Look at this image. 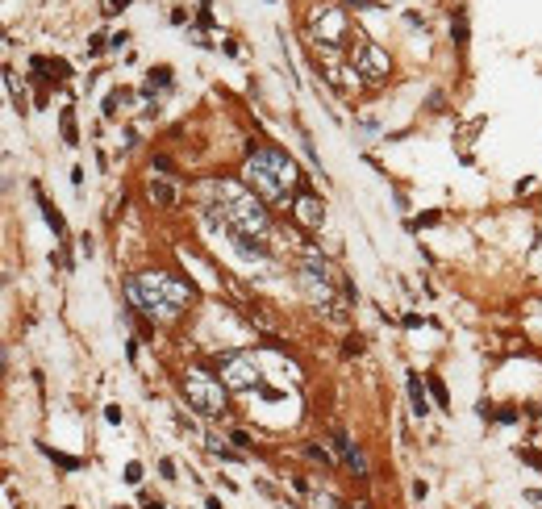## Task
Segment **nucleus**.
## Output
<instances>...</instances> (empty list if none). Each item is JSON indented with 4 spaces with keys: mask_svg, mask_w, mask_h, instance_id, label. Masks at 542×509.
I'll list each match as a JSON object with an SVG mask.
<instances>
[{
    "mask_svg": "<svg viewBox=\"0 0 542 509\" xmlns=\"http://www.w3.org/2000/svg\"><path fill=\"white\" fill-rule=\"evenodd\" d=\"M409 401H413V414H417V418H425V414H429V401H425L421 376H413V372H409Z\"/></svg>",
    "mask_w": 542,
    "mask_h": 509,
    "instance_id": "obj_11",
    "label": "nucleus"
},
{
    "mask_svg": "<svg viewBox=\"0 0 542 509\" xmlns=\"http://www.w3.org/2000/svg\"><path fill=\"white\" fill-rule=\"evenodd\" d=\"M346 5H355V9H375V0H346Z\"/></svg>",
    "mask_w": 542,
    "mask_h": 509,
    "instance_id": "obj_20",
    "label": "nucleus"
},
{
    "mask_svg": "<svg viewBox=\"0 0 542 509\" xmlns=\"http://www.w3.org/2000/svg\"><path fill=\"white\" fill-rule=\"evenodd\" d=\"M158 472L167 476V480H176V464H172V460H163V464H158Z\"/></svg>",
    "mask_w": 542,
    "mask_h": 509,
    "instance_id": "obj_19",
    "label": "nucleus"
},
{
    "mask_svg": "<svg viewBox=\"0 0 542 509\" xmlns=\"http://www.w3.org/2000/svg\"><path fill=\"white\" fill-rule=\"evenodd\" d=\"M121 100H126V92H113V96H108V100H104V117H117V105H121Z\"/></svg>",
    "mask_w": 542,
    "mask_h": 509,
    "instance_id": "obj_14",
    "label": "nucleus"
},
{
    "mask_svg": "<svg viewBox=\"0 0 542 509\" xmlns=\"http://www.w3.org/2000/svg\"><path fill=\"white\" fill-rule=\"evenodd\" d=\"M172 84V71L167 67H158V71H150V80H146V92H154V88H167Z\"/></svg>",
    "mask_w": 542,
    "mask_h": 509,
    "instance_id": "obj_13",
    "label": "nucleus"
},
{
    "mask_svg": "<svg viewBox=\"0 0 542 509\" xmlns=\"http://www.w3.org/2000/svg\"><path fill=\"white\" fill-rule=\"evenodd\" d=\"M334 447H338V455L346 460V468H355V476H363L367 480V460H363V451L342 434V430H334Z\"/></svg>",
    "mask_w": 542,
    "mask_h": 509,
    "instance_id": "obj_8",
    "label": "nucleus"
},
{
    "mask_svg": "<svg viewBox=\"0 0 542 509\" xmlns=\"http://www.w3.org/2000/svg\"><path fill=\"white\" fill-rule=\"evenodd\" d=\"M222 384L226 388H259V364H255V355H226L222 359Z\"/></svg>",
    "mask_w": 542,
    "mask_h": 509,
    "instance_id": "obj_6",
    "label": "nucleus"
},
{
    "mask_svg": "<svg viewBox=\"0 0 542 509\" xmlns=\"http://www.w3.org/2000/svg\"><path fill=\"white\" fill-rule=\"evenodd\" d=\"M150 200H158L163 209H172V205H176V188L163 184V180H150Z\"/></svg>",
    "mask_w": 542,
    "mask_h": 509,
    "instance_id": "obj_12",
    "label": "nucleus"
},
{
    "mask_svg": "<svg viewBox=\"0 0 542 509\" xmlns=\"http://www.w3.org/2000/svg\"><path fill=\"white\" fill-rule=\"evenodd\" d=\"M180 388H184L188 405H192L196 414H204V418H217V414L226 410V384H222V380H213V376H209V372H200V368L184 372Z\"/></svg>",
    "mask_w": 542,
    "mask_h": 509,
    "instance_id": "obj_4",
    "label": "nucleus"
},
{
    "mask_svg": "<svg viewBox=\"0 0 542 509\" xmlns=\"http://www.w3.org/2000/svg\"><path fill=\"white\" fill-rule=\"evenodd\" d=\"M309 460H317V464H330V455H325V447H309Z\"/></svg>",
    "mask_w": 542,
    "mask_h": 509,
    "instance_id": "obj_18",
    "label": "nucleus"
},
{
    "mask_svg": "<svg viewBox=\"0 0 542 509\" xmlns=\"http://www.w3.org/2000/svg\"><path fill=\"white\" fill-rule=\"evenodd\" d=\"M213 192H217V213H222V226L230 230L234 246L242 254L263 259V254H267V213H263V205L255 200V192H246L234 180L213 184Z\"/></svg>",
    "mask_w": 542,
    "mask_h": 509,
    "instance_id": "obj_1",
    "label": "nucleus"
},
{
    "mask_svg": "<svg viewBox=\"0 0 542 509\" xmlns=\"http://www.w3.org/2000/svg\"><path fill=\"white\" fill-rule=\"evenodd\" d=\"M126 480L130 484H142V464H126Z\"/></svg>",
    "mask_w": 542,
    "mask_h": 509,
    "instance_id": "obj_16",
    "label": "nucleus"
},
{
    "mask_svg": "<svg viewBox=\"0 0 542 509\" xmlns=\"http://www.w3.org/2000/svg\"><path fill=\"white\" fill-rule=\"evenodd\" d=\"M355 67H359V75H367V80H384V75H388V55H384L375 42H363V38H359Z\"/></svg>",
    "mask_w": 542,
    "mask_h": 509,
    "instance_id": "obj_7",
    "label": "nucleus"
},
{
    "mask_svg": "<svg viewBox=\"0 0 542 509\" xmlns=\"http://www.w3.org/2000/svg\"><path fill=\"white\" fill-rule=\"evenodd\" d=\"M317 29H325V42L338 46L342 34H346V17H342V9H325V13L317 17Z\"/></svg>",
    "mask_w": 542,
    "mask_h": 509,
    "instance_id": "obj_9",
    "label": "nucleus"
},
{
    "mask_svg": "<svg viewBox=\"0 0 542 509\" xmlns=\"http://www.w3.org/2000/svg\"><path fill=\"white\" fill-rule=\"evenodd\" d=\"M296 222L309 226V230H321L325 209H321V200H317V196H301V200H296Z\"/></svg>",
    "mask_w": 542,
    "mask_h": 509,
    "instance_id": "obj_10",
    "label": "nucleus"
},
{
    "mask_svg": "<svg viewBox=\"0 0 542 509\" xmlns=\"http://www.w3.org/2000/svg\"><path fill=\"white\" fill-rule=\"evenodd\" d=\"M246 184L255 188V196L259 200H284L292 188H296V163L284 155V150H276V146H259V150H250V159H246Z\"/></svg>",
    "mask_w": 542,
    "mask_h": 509,
    "instance_id": "obj_3",
    "label": "nucleus"
},
{
    "mask_svg": "<svg viewBox=\"0 0 542 509\" xmlns=\"http://www.w3.org/2000/svg\"><path fill=\"white\" fill-rule=\"evenodd\" d=\"M296 284H301V292L317 305V309H330V305H334V284H330V272H325V263L317 259V254H309V259L301 263Z\"/></svg>",
    "mask_w": 542,
    "mask_h": 509,
    "instance_id": "obj_5",
    "label": "nucleus"
},
{
    "mask_svg": "<svg viewBox=\"0 0 542 509\" xmlns=\"http://www.w3.org/2000/svg\"><path fill=\"white\" fill-rule=\"evenodd\" d=\"M63 138H67V142L75 146V117H71V109L63 113Z\"/></svg>",
    "mask_w": 542,
    "mask_h": 509,
    "instance_id": "obj_15",
    "label": "nucleus"
},
{
    "mask_svg": "<svg viewBox=\"0 0 542 509\" xmlns=\"http://www.w3.org/2000/svg\"><path fill=\"white\" fill-rule=\"evenodd\" d=\"M121 5H130V0H113V5H108V9H104V13H117V9H121Z\"/></svg>",
    "mask_w": 542,
    "mask_h": 509,
    "instance_id": "obj_21",
    "label": "nucleus"
},
{
    "mask_svg": "<svg viewBox=\"0 0 542 509\" xmlns=\"http://www.w3.org/2000/svg\"><path fill=\"white\" fill-rule=\"evenodd\" d=\"M351 509H371V505H363V501H359V505H351Z\"/></svg>",
    "mask_w": 542,
    "mask_h": 509,
    "instance_id": "obj_22",
    "label": "nucleus"
},
{
    "mask_svg": "<svg viewBox=\"0 0 542 509\" xmlns=\"http://www.w3.org/2000/svg\"><path fill=\"white\" fill-rule=\"evenodd\" d=\"M429 392H434V401H438V405H447V388H443V380H429Z\"/></svg>",
    "mask_w": 542,
    "mask_h": 509,
    "instance_id": "obj_17",
    "label": "nucleus"
},
{
    "mask_svg": "<svg viewBox=\"0 0 542 509\" xmlns=\"http://www.w3.org/2000/svg\"><path fill=\"white\" fill-rule=\"evenodd\" d=\"M126 296L138 309H146L154 322H176L188 305V288L167 272H142V276L126 280Z\"/></svg>",
    "mask_w": 542,
    "mask_h": 509,
    "instance_id": "obj_2",
    "label": "nucleus"
}]
</instances>
